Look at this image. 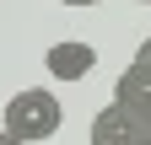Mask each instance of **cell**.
Instances as JSON below:
<instances>
[{
	"label": "cell",
	"instance_id": "1",
	"mask_svg": "<svg viewBox=\"0 0 151 145\" xmlns=\"http://www.w3.org/2000/svg\"><path fill=\"white\" fill-rule=\"evenodd\" d=\"M60 124H65V107L54 92H43V86H27V92H16L6 102V113H0V129H6L11 140H22V145H43L60 134Z\"/></svg>",
	"mask_w": 151,
	"mask_h": 145
},
{
	"label": "cell",
	"instance_id": "2",
	"mask_svg": "<svg viewBox=\"0 0 151 145\" xmlns=\"http://www.w3.org/2000/svg\"><path fill=\"white\" fill-rule=\"evenodd\" d=\"M86 134H92V145H151V118L124 102H108Z\"/></svg>",
	"mask_w": 151,
	"mask_h": 145
},
{
	"label": "cell",
	"instance_id": "3",
	"mask_svg": "<svg viewBox=\"0 0 151 145\" xmlns=\"http://www.w3.org/2000/svg\"><path fill=\"white\" fill-rule=\"evenodd\" d=\"M43 70H49L54 81H86L92 70H97V48L81 43V38H65V43H54L43 54Z\"/></svg>",
	"mask_w": 151,
	"mask_h": 145
},
{
	"label": "cell",
	"instance_id": "4",
	"mask_svg": "<svg viewBox=\"0 0 151 145\" xmlns=\"http://www.w3.org/2000/svg\"><path fill=\"white\" fill-rule=\"evenodd\" d=\"M113 102H124V107H135V113L151 118V75L140 65H124L119 70V81H113Z\"/></svg>",
	"mask_w": 151,
	"mask_h": 145
},
{
	"label": "cell",
	"instance_id": "5",
	"mask_svg": "<svg viewBox=\"0 0 151 145\" xmlns=\"http://www.w3.org/2000/svg\"><path fill=\"white\" fill-rule=\"evenodd\" d=\"M129 65H140V70H146V75H151V38H146V43L135 48V59H129Z\"/></svg>",
	"mask_w": 151,
	"mask_h": 145
},
{
	"label": "cell",
	"instance_id": "6",
	"mask_svg": "<svg viewBox=\"0 0 151 145\" xmlns=\"http://www.w3.org/2000/svg\"><path fill=\"white\" fill-rule=\"evenodd\" d=\"M60 6H76V11H81V6H103V0H60Z\"/></svg>",
	"mask_w": 151,
	"mask_h": 145
},
{
	"label": "cell",
	"instance_id": "7",
	"mask_svg": "<svg viewBox=\"0 0 151 145\" xmlns=\"http://www.w3.org/2000/svg\"><path fill=\"white\" fill-rule=\"evenodd\" d=\"M0 145H22V140H11V134H6V129H0Z\"/></svg>",
	"mask_w": 151,
	"mask_h": 145
},
{
	"label": "cell",
	"instance_id": "8",
	"mask_svg": "<svg viewBox=\"0 0 151 145\" xmlns=\"http://www.w3.org/2000/svg\"><path fill=\"white\" fill-rule=\"evenodd\" d=\"M140 6H151V0H140Z\"/></svg>",
	"mask_w": 151,
	"mask_h": 145
},
{
	"label": "cell",
	"instance_id": "9",
	"mask_svg": "<svg viewBox=\"0 0 151 145\" xmlns=\"http://www.w3.org/2000/svg\"><path fill=\"white\" fill-rule=\"evenodd\" d=\"M0 6H6V0H0Z\"/></svg>",
	"mask_w": 151,
	"mask_h": 145
}]
</instances>
